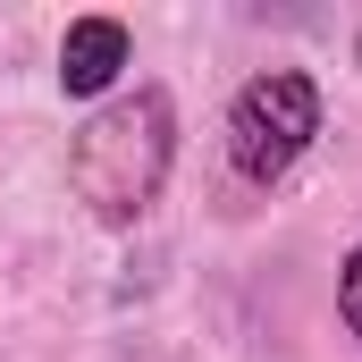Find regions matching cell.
<instances>
[{"label": "cell", "instance_id": "obj_1", "mask_svg": "<svg viewBox=\"0 0 362 362\" xmlns=\"http://www.w3.org/2000/svg\"><path fill=\"white\" fill-rule=\"evenodd\" d=\"M169 152H177V110L160 85H135L127 101H110L76 135L68 152V177L101 219H144L160 202V177H169Z\"/></svg>", "mask_w": 362, "mask_h": 362}, {"label": "cell", "instance_id": "obj_2", "mask_svg": "<svg viewBox=\"0 0 362 362\" xmlns=\"http://www.w3.org/2000/svg\"><path fill=\"white\" fill-rule=\"evenodd\" d=\"M312 135H320V93H312V76H295V68L253 76V85L236 93V110H228V152H236V169L253 185H278L303 160Z\"/></svg>", "mask_w": 362, "mask_h": 362}, {"label": "cell", "instance_id": "obj_3", "mask_svg": "<svg viewBox=\"0 0 362 362\" xmlns=\"http://www.w3.org/2000/svg\"><path fill=\"white\" fill-rule=\"evenodd\" d=\"M118 68H127V25L118 17H76L68 42H59V85L68 93H101Z\"/></svg>", "mask_w": 362, "mask_h": 362}, {"label": "cell", "instance_id": "obj_4", "mask_svg": "<svg viewBox=\"0 0 362 362\" xmlns=\"http://www.w3.org/2000/svg\"><path fill=\"white\" fill-rule=\"evenodd\" d=\"M337 303H346V329L362 337V245H354V262H346V286H337Z\"/></svg>", "mask_w": 362, "mask_h": 362}]
</instances>
